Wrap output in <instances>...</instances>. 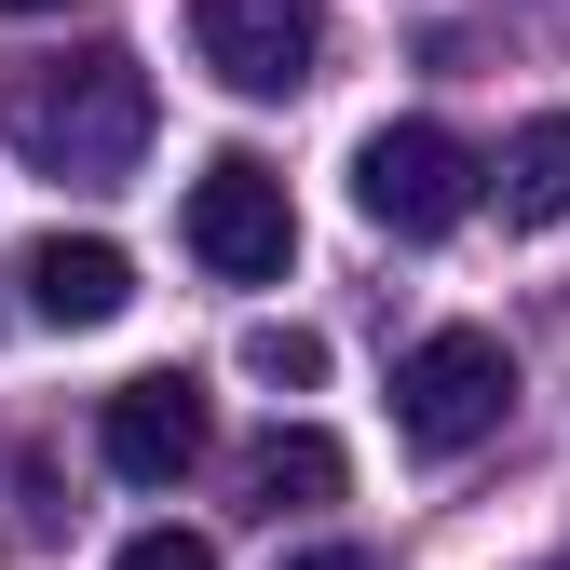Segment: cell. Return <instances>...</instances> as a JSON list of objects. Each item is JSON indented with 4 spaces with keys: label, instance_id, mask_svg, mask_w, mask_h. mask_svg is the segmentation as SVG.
Returning a JSON list of instances; mask_svg holds the SVG:
<instances>
[{
    "label": "cell",
    "instance_id": "2",
    "mask_svg": "<svg viewBox=\"0 0 570 570\" xmlns=\"http://www.w3.org/2000/svg\"><path fill=\"white\" fill-rule=\"evenodd\" d=\"M503 407H517V353L489 340V326H435V340H407L394 353V435L421 462H462L503 435Z\"/></svg>",
    "mask_w": 570,
    "mask_h": 570
},
{
    "label": "cell",
    "instance_id": "5",
    "mask_svg": "<svg viewBox=\"0 0 570 570\" xmlns=\"http://www.w3.org/2000/svg\"><path fill=\"white\" fill-rule=\"evenodd\" d=\"M190 55L232 96H299L326 55V0H190Z\"/></svg>",
    "mask_w": 570,
    "mask_h": 570
},
{
    "label": "cell",
    "instance_id": "1",
    "mask_svg": "<svg viewBox=\"0 0 570 570\" xmlns=\"http://www.w3.org/2000/svg\"><path fill=\"white\" fill-rule=\"evenodd\" d=\"M0 136L68 177V190H109L150 164V68H136L122 41H82V55H28L0 68Z\"/></svg>",
    "mask_w": 570,
    "mask_h": 570
},
{
    "label": "cell",
    "instance_id": "3",
    "mask_svg": "<svg viewBox=\"0 0 570 570\" xmlns=\"http://www.w3.org/2000/svg\"><path fill=\"white\" fill-rule=\"evenodd\" d=\"M475 190H489V164L462 150L449 122H381L367 150H353V204H367V232H394V245L462 232V218H475Z\"/></svg>",
    "mask_w": 570,
    "mask_h": 570
},
{
    "label": "cell",
    "instance_id": "12",
    "mask_svg": "<svg viewBox=\"0 0 570 570\" xmlns=\"http://www.w3.org/2000/svg\"><path fill=\"white\" fill-rule=\"evenodd\" d=\"M285 570H367V543H313V557H285Z\"/></svg>",
    "mask_w": 570,
    "mask_h": 570
},
{
    "label": "cell",
    "instance_id": "10",
    "mask_svg": "<svg viewBox=\"0 0 570 570\" xmlns=\"http://www.w3.org/2000/svg\"><path fill=\"white\" fill-rule=\"evenodd\" d=\"M245 381L313 394V381H326V340H313V326H245Z\"/></svg>",
    "mask_w": 570,
    "mask_h": 570
},
{
    "label": "cell",
    "instance_id": "6",
    "mask_svg": "<svg viewBox=\"0 0 570 570\" xmlns=\"http://www.w3.org/2000/svg\"><path fill=\"white\" fill-rule=\"evenodd\" d=\"M96 449H109V475H122V489H177V475L204 462V381H190V367L122 381V394L96 407Z\"/></svg>",
    "mask_w": 570,
    "mask_h": 570
},
{
    "label": "cell",
    "instance_id": "7",
    "mask_svg": "<svg viewBox=\"0 0 570 570\" xmlns=\"http://www.w3.org/2000/svg\"><path fill=\"white\" fill-rule=\"evenodd\" d=\"M14 285H28L41 326H122V313H136V258H122L109 232H41V245L14 258Z\"/></svg>",
    "mask_w": 570,
    "mask_h": 570
},
{
    "label": "cell",
    "instance_id": "13",
    "mask_svg": "<svg viewBox=\"0 0 570 570\" xmlns=\"http://www.w3.org/2000/svg\"><path fill=\"white\" fill-rule=\"evenodd\" d=\"M0 14H68V0H0Z\"/></svg>",
    "mask_w": 570,
    "mask_h": 570
},
{
    "label": "cell",
    "instance_id": "11",
    "mask_svg": "<svg viewBox=\"0 0 570 570\" xmlns=\"http://www.w3.org/2000/svg\"><path fill=\"white\" fill-rule=\"evenodd\" d=\"M109 570H218V543H204V530H136Z\"/></svg>",
    "mask_w": 570,
    "mask_h": 570
},
{
    "label": "cell",
    "instance_id": "4",
    "mask_svg": "<svg viewBox=\"0 0 570 570\" xmlns=\"http://www.w3.org/2000/svg\"><path fill=\"white\" fill-rule=\"evenodd\" d=\"M177 232H190V258L218 272V285H285V258H299V204H285V177L258 150H218V164L190 177Z\"/></svg>",
    "mask_w": 570,
    "mask_h": 570
},
{
    "label": "cell",
    "instance_id": "9",
    "mask_svg": "<svg viewBox=\"0 0 570 570\" xmlns=\"http://www.w3.org/2000/svg\"><path fill=\"white\" fill-rule=\"evenodd\" d=\"M489 190H503V218H517V232L570 218V109L517 122V136H503V164H489Z\"/></svg>",
    "mask_w": 570,
    "mask_h": 570
},
{
    "label": "cell",
    "instance_id": "8",
    "mask_svg": "<svg viewBox=\"0 0 570 570\" xmlns=\"http://www.w3.org/2000/svg\"><path fill=\"white\" fill-rule=\"evenodd\" d=\"M340 489H353V462H340V435H313V421L258 435V462H245V503L258 517H313V503H340Z\"/></svg>",
    "mask_w": 570,
    "mask_h": 570
}]
</instances>
